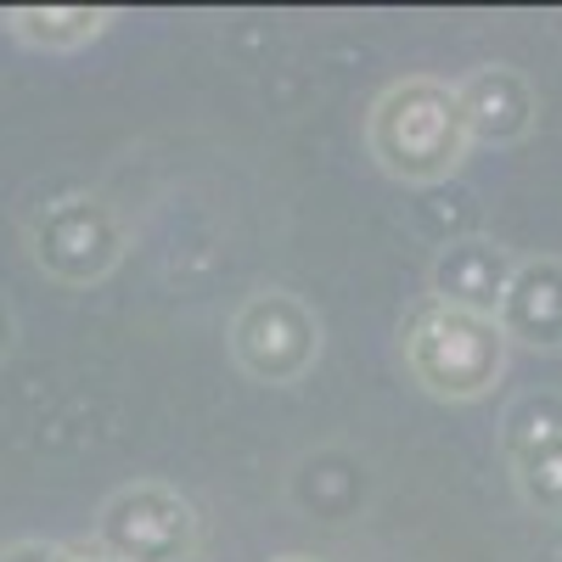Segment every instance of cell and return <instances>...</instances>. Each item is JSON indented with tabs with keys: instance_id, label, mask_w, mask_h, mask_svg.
<instances>
[]
</instances>
